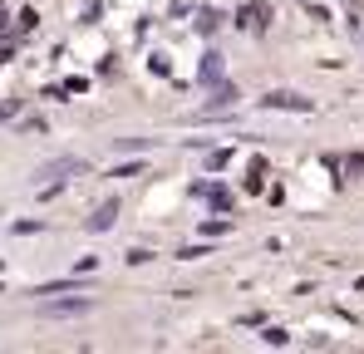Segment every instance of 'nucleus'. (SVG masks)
<instances>
[{
    "label": "nucleus",
    "instance_id": "nucleus-6",
    "mask_svg": "<svg viewBox=\"0 0 364 354\" xmlns=\"http://www.w3.org/2000/svg\"><path fill=\"white\" fill-rule=\"evenodd\" d=\"M217 74H222V55L212 50V55H207V64H202V84H212Z\"/></svg>",
    "mask_w": 364,
    "mask_h": 354
},
{
    "label": "nucleus",
    "instance_id": "nucleus-9",
    "mask_svg": "<svg viewBox=\"0 0 364 354\" xmlns=\"http://www.w3.org/2000/svg\"><path fill=\"white\" fill-rule=\"evenodd\" d=\"M345 168H350V173H364V153H355V158H350Z\"/></svg>",
    "mask_w": 364,
    "mask_h": 354
},
{
    "label": "nucleus",
    "instance_id": "nucleus-10",
    "mask_svg": "<svg viewBox=\"0 0 364 354\" xmlns=\"http://www.w3.org/2000/svg\"><path fill=\"white\" fill-rule=\"evenodd\" d=\"M0 30H5V5H0Z\"/></svg>",
    "mask_w": 364,
    "mask_h": 354
},
{
    "label": "nucleus",
    "instance_id": "nucleus-1",
    "mask_svg": "<svg viewBox=\"0 0 364 354\" xmlns=\"http://www.w3.org/2000/svg\"><path fill=\"white\" fill-rule=\"evenodd\" d=\"M89 310H94L89 295H74V300H45V305H40V315H50V320H74V315H89Z\"/></svg>",
    "mask_w": 364,
    "mask_h": 354
},
{
    "label": "nucleus",
    "instance_id": "nucleus-8",
    "mask_svg": "<svg viewBox=\"0 0 364 354\" xmlns=\"http://www.w3.org/2000/svg\"><path fill=\"white\" fill-rule=\"evenodd\" d=\"M197 30H202V35H212V30H217V10H207V15L197 20Z\"/></svg>",
    "mask_w": 364,
    "mask_h": 354
},
{
    "label": "nucleus",
    "instance_id": "nucleus-7",
    "mask_svg": "<svg viewBox=\"0 0 364 354\" xmlns=\"http://www.w3.org/2000/svg\"><path fill=\"white\" fill-rule=\"evenodd\" d=\"M212 104H217V109H227V104H237V89H232V84H227V89H217V99H212Z\"/></svg>",
    "mask_w": 364,
    "mask_h": 354
},
{
    "label": "nucleus",
    "instance_id": "nucleus-4",
    "mask_svg": "<svg viewBox=\"0 0 364 354\" xmlns=\"http://www.w3.org/2000/svg\"><path fill=\"white\" fill-rule=\"evenodd\" d=\"M64 173H84V163L79 158H55V163L40 168V177H64Z\"/></svg>",
    "mask_w": 364,
    "mask_h": 354
},
{
    "label": "nucleus",
    "instance_id": "nucleus-5",
    "mask_svg": "<svg viewBox=\"0 0 364 354\" xmlns=\"http://www.w3.org/2000/svg\"><path fill=\"white\" fill-rule=\"evenodd\" d=\"M237 25H242V30H261V25H266V10H261V5H242V20H237Z\"/></svg>",
    "mask_w": 364,
    "mask_h": 354
},
{
    "label": "nucleus",
    "instance_id": "nucleus-2",
    "mask_svg": "<svg viewBox=\"0 0 364 354\" xmlns=\"http://www.w3.org/2000/svg\"><path fill=\"white\" fill-rule=\"evenodd\" d=\"M261 104H266V109H281V114H310V109H315L305 94H291V89H276V94H266Z\"/></svg>",
    "mask_w": 364,
    "mask_h": 354
},
{
    "label": "nucleus",
    "instance_id": "nucleus-3",
    "mask_svg": "<svg viewBox=\"0 0 364 354\" xmlns=\"http://www.w3.org/2000/svg\"><path fill=\"white\" fill-rule=\"evenodd\" d=\"M114 222H119V202H104V207H99V212H94L84 227H89V232H109Z\"/></svg>",
    "mask_w": 364,
    "mask_h": 354
}]
</instances>
